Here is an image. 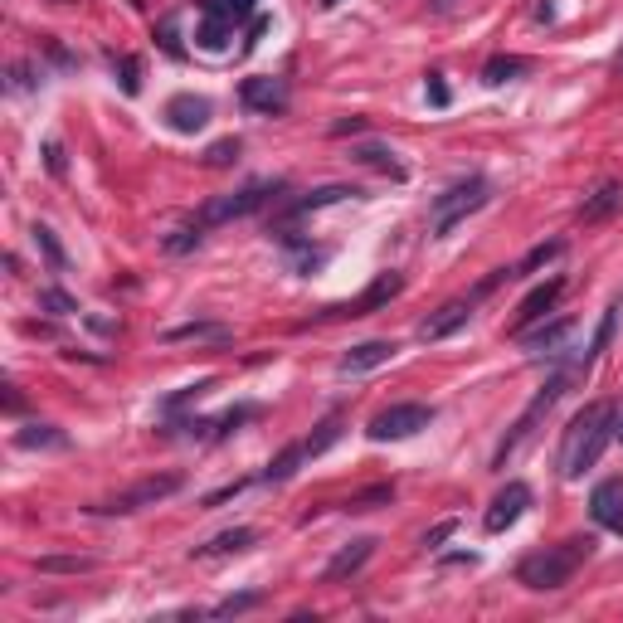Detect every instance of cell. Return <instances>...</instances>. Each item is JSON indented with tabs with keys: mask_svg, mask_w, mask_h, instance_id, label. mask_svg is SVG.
Wrapping results in <instances>:
<instances>
[{
	"mask_svg": "<svg viewBox=\"0 0 623 623\" xmlns=\"http://www.w3.org/2000/svg\"><path fill=\"white\" fill-rule=\"evenodd\" d=\"M619 205H623V185L619 181L599 185V190L585 200V210H580V224H604L614 210H619Z\"/></svg>",
	"mask_w": 623,
	"mask_h": 623,
	"instance_id": "cell-18",
	"label": "cell"
},
{
	"mask_svg": "<svg viewBox=\"0 0 623 623\" xmlns=\"http://www.w3.org/2000/svg\"><path fill=\"white\" fill-rule=\"evenodd\" d=\"M400 356V346L395 341H361V346H351L346 356H341V375H361V370H375L385 366V361H395Z\"/></svg>",
	"mask_w": 623,
	"mask_h": 623,
	"instance_id": "cell-16",
	"label": "cell"
},
{
	"mask_svg": "<svg viewBox=\"0 0 623 623\" xmlns=\"http://www.w3.org/2000/svg\"><path fill=\"white\" fill-rule=\"evenodd\" d=\"M239 98L249 103L254 112H268V117H278V112H288L293 103V93H288V78H273V74H258V78H244V88H239Z\"/></svg>",
	"mask_w": 623,
	"mask_h": 623,
	"instance_id": "cell-9",
	"label": "cell"
},
{
	"mask_svg": "<svg viewBox=\"0 0 623 623\" xmlns=\"http://www.w3.org/2000/svg\"><path fill=\"white\" fill-rule=\"evenodd\" d=\"M453 531H458V521H439V526H434V531L424 536V546H439V541H448Z\"/></svg>",
	"mask_w": 623,
	"mask_h": 623,
	"instance_id": "cell-41",
	"label": "cell"
},
{
	"mask_svg": "<svg viewBox=\"0 0 623 623\" xmlns=\"http://www.w3.org/2000/svg\"><path fill=\"white\" fill-rule=\"evenodd\" d=\"M166 341H229V327H220V322H190V327H171Z\"/></svg>",
	"mask_w": 623,
	"mask_h": 623,
	"instance_id": "cell-25",
	"label": "cell"
},
{
	"mask_svg": "<svg viewBox=\"0 0 623 623\" xmlns=\"http://www.w3.org/2000/svg\"><path fill=\"white\" fill-rule=\"evenodd\" d=\"M98 560H88V555H44L39 560V570L44 575H88Z\"/></svg>",
	"mask_w": 623,
	"mask_h": 623,
	"instance_id": "cell-27",
	"label": "cell"
},
{
	"mask_svg": "<svg viewBox=\"0 0 623 623\" xmlns=\"http://www.w3.org/2000/svg\"><path fill=\"white\" fill-rule=\"evenodd\" d=\"M166 122H171V132H200L205 122H210V103L205 98H195V93H176L171 103H166Z\"/></svg>",
	"mask_w": 623,
	"mask_h": 623,
	"instance_id": "cell-14",
	"label": "cell"
},
{
	"mask_svg": "<svg viewBox=\"0 0 623 623\" xmlns=\"http://www.w3.org/2000/svg\"><path fill=\"white\" fill-rule=\"evenodd\" d=\"M351 195H361V190H351V185H322V190H312V195H302L293 200L283 215L288 220H302V215H317V210H327V205H341V200H351Z\"/></svg>",
	"mask_w": 623,
	"mask_h": 623,
	"instance_id": "cell-17",
	"label": "cell"
},
{
	"mask_svg": "<svg viewBox=\"0 0 623 623\" xmlns=\"http://www.w3.org/2000/svg\"><path fill=\"white\" fill-rule=\"evenodd\" d=\"M302 458H307V443H288V448L268 463V473H263V477H268V482H288V477L297 473V463H302Z\"/></svg>",
	"mask_w": 623,
	"mask_h": 623,
	"instance_id": "cell-24",
	"label": "cell"
},
{
	"mask_svg": "<svg viewBox=\"0 0 623 623\" xmlns=\"http://www.w3.org/2000/svg\"><path fill=\"white\" fill-rule=\"evenodd\" d=\"M560 293H565V278H550V283H541V288H531V293L521 297V307H516L512 336H521V331H531L536 322H546V312H555V302H560Z\"/></svg>",
	"mask_w": 623,
	"mask_h": 623,
	"instance_id": "cell-11",
	"label": "cell"
},
{
	"mask_svg": "<svg viewBox=\"0 0 623 623\" xmlns=\"http://www.w3.org/2000/svg\"><path fill=\"white\" fill-rule=\"evenodd\" d=\"M400 293H404V278H400V273H380V278H375V283H370V288L356 297V302H341V307H331V317H370V312L390 307V302H395Z\"/></svg>",
	"mask_w": 623,
	"mask_h": 623,
	"instance_id": "cell-10",
	"label": "cell"
},
{
	"mask_svg": "<svg viewBox=\"0 0 623 623\" xmlns=\"http://www.w3.org/2000/svg\"><path fill=\"white\" fill-rule=\"evenodd\" d=\"M39 307H54V312H59V317H64V312H78V307H74V297L54 293V288H49V293H39Z\"/></svg>",
	"mask_w": 623,
	"mask_h": 623,
	"instance_id": "cell-38",
	"label": "cell"
},
{
	"mask_svg": "<svg viewBox=\"0 0 623 623\" xmlns=\"http://www.w3.org/2000/svg\"><path fill=\"white\" fill-rule=\"evenodd\" d=\"M429 103H434V108H448V83H443L439 74L429 78Z\"/></svg>",
	"mask_w": 623,
	"mask_h": 623,
	"instance_id": "cell-39",
	"label": "cell"
},
{
	"mask_svg": "<svg viewBox=\"0 0 623 623\" xmlns=\"http://www.w3.org/2000/svg\"><path fill=\"white\" fill-rule=\"evenodd\" d=\"M361 127H366V122H361V117H351V122H336L331 132H336V137H346V132H361Z\"/></svg>",
	"mask_w": 623,
	"mask_h": 623,
	"instance_id": "cell-42",
	"label": "cell"
},
{
	"mask_svg": "<svg viewBox=\"0 0 623 623\" xmlns=\"http://www.w3.org/2000/svg\"><path fill=\"white\" fill-rule=\"evenodd\" d=\"M434 424V409L429 404H390V409H380L375 419H370V439L375 443H395V439H414L419 429H429Z\"/></svg>",
	"mask_w": 623,
	"mask_h": 623,
	"instance_id": "cell-7",
	"label": "cell"
},
{
	"mask_svg": "<svg viewBox=\"0 0 623 623\" xmlns=\"http://www.w3.org/2000/svg\"><path fill=\"white\" fill-rule=\"evenodd\" d=\"M351 156H356V161H366V166H375V171H385V176H395V181H404V166L395 161V151H385V147H375V142H370V147H356Z\"/></svg>",
	"mask_w": 623,
	"mask_h": 623,
	"instance_id": "cell-26",
	"label": "cell"
},
{
	"mask_svg": "<svg viewBox=\"0 0 623 623\" xmlns=\"http://www.w3.org/2000/svg\"><path fill=\"white\" fill-rule=\"evenodd\" d=\"M258 599H263V594H234V599H224V604H215L210 614H215V619H234V614H244V609H254Z\"/></svg>",
	"mask_w": 623,
	"mask_h": 623,
	"instance_id": "cell-34",
	"label": "cell"
},
{
	"mask_svg": "<svg viewBox=\"0 0 623 623\" xmlns=\"http://www.w3.org/2000/svg\"><path fill=\"white\" fill-rule=\"evenodd\" d=\"M570 327H575V322H570V317H560V322H550V327H541V331H521L516 341H521L526 351H550V356H555V351H560V341L570 336Z\"/></svg>",
	"mask_w": 623,
	"mask_h": 623,
	"instance_id": "cell-20",
	"label": "cell"
},
{
	"mask_svg": "<svg viewBox=\"0 0 623 623\" xmlns=\"http://www.w3.org/2000/svg\"><path fill=\"white\" fill-rule=\"evenodd\" d=\"M560 254H565V239H550V244H536L531 254H526L521 263H516L512 273H516V278H521V273H536V268H546V263H555Z\"/></svg>",
	"mask_w": 623,
	"mask_h": 623,
	"instance_id": "cell-28",
	"label": "cell"
},
{
	"mask_svg": "<svg viewBox=\"0 0 623 623\" xmlns=\"http://www.w3.org/2000/svg\"><path fill=\"white\" fill-rule=\"evenodd\" d=\"M473 302H477V293L473 297H458V302H448V307H439V312L419 327V341H443V336H453V331L473 317Z\"/></svg>",
	"mask_w": 623,
	"mask_h": 623,
	"instance_id": "cell-15",
	"label": "cell"
},
{
	"mask_svg": "<svg viewBox=\"0 0 623 623\" xmlns=\"http://www.w3.org/2000/svg\"><path fill=\"white\" fill-rule=\"evenodd\" d=\"M614 64H619V69H623V49H619V59H614Z\"/></svg>",
	"mask_w": 623,
	"mask_h": 623,
	"instance_id": "cell-44",
	"label": "cell"
},
{
	"mask_svg": "<svg viewBox=\"0 0 623 623\" xmlns=\"http://www.w3.org/2000/svg\"><path fill=\"white\" fill-rule=\"evenodd\" d=\"M589 516H594L604 531L623 536V477H604V482L589 492Z\"/></svg>",
	"mask_w": 623,
	"mask_h": 623,
	"instance_id": "cell-12",
	"label": "cell"
},
{
	"mask_svg": "<svg viewBox=\"0 0 623 623\" xmlns=\"http://www.w3.org/2000/svg\"><path fill=\"white\" fill-rule=\"evenodd\" d=\"M117 69H122V93H137V88H142V64H137V59H117Z\"/></svg>",
	"mask_w": 623,
	"mask_h": 623,
	"instance_id": "cell-36",
	"label": "cell"
},
{
	"mask_svg": "<svg viewBox=\"0 0 623 623\" xmlns=\"http://www.w3.org/2000/svg\"><path fill=\"white\" fill-rule=\"evenodd\" d=\"M619 434V409L609 400H594L585 404L575 419H570V429H565V448H560V473L570 477H585V468H594L599 458H604V448L609 439Z\"/></svg>",
	"mask_w": 623,
	"mask_h": 623,
	"instance_id": "cell-1",
	"label": "cell"
},
{
	"mask_svg": "<svg viewBox=\"0 0 623 623\" xmlns=\"http://www.w3.org/2000/svg\"><path fill=\"white\" fill-rule=\"evenodd\" d=\"M30 234H35L39 254L49 258V263H54V268H69V254H64V249H59V239H54V229H49V224H35V229H30Z\"/></svg>",
	"mask_w": 623,
	"mask_h": 623,
	"instance_id": "cell-32",
	"label": "cell"
},
{
	"mask_svg": "<svg viewBox=\"0 0 623 623\" xmlns=\"http://www.w3.org/2000/svg\"><path fill=\"white\" fill-rule=\"evenodd\" d=\"M200 229H205L200 220H195V224H181V229H176V234L166 239V254H190V249H200V239H205Z\"/></svg>",
	"mask_w": 623,
	"mask_h": 623,
	"instance_id": "cell-33",
	"label": "cell"
},
{
	"mask_svg": "<svg viewBox=\"0 0 623 623\" xmlns=\"http://www.w3.org/2000/svg\"><path fill=\"white\" fill-rule=\"evenodd\" d=\"M589 550H594L589 536H570V541H560V546L536 550V555H526V560L516 565V585H526V589H565L570 580H575V570L589 560Z\"/></svg>",
	"mask_w": 623,
	"mask_h": 623,
	"instance_id": "cell-2",
	"label": "cell"
},
{
	"mask_svg": "<svg viewBox=\"0 0 623 623\" xmlns=\"http://www.w3.org/2000/svg\"><path fill=\"white\" fill-rule=\"evenodd\" d=\"M244 487H249V482H229V487H220V492H210V497H205L200 507H205V512H210V507H224V502H234V497H239Z\"/></svg>",
	"mask_w": 623,
	"mask_h": 623,
	"instance_id": "cell-37",
	"label": "cell"
},
{
	"mask_svg": "<svg viewBox=\"0 0 623 623\" xmlns=\"http://www.w3.org/2000/svg\"><path fill=\"white\" fill-rule=\"evenodd\" d=\"M322 5H327V10H336V5H341V0H322Z\"/></svg>",
	"mask_w": 623,
	"mask_h": 623,
	"instance_id": "cell-43",
	"label": "cell"
},
{
	"mask_svg": "<svg viewBox=\"0 0 623 623\" xmlns=\"http://www.w3.org/2000/svg\"><path fill=\"white\" fill-rule=\"evenodd\" d=\"M176 492H181V473L142 477V482H132L127 492H117L108 502H93L88 512L93 516H127V512H142V507H156V502H166V497H176Z\"/></svg>",
	"mask_w": 623,
	"mask_h": 623,
	"instance_id": "cell-4",
	"label": "cell"
},
{
	"mask_svg": "<svg viewBox=\"0 0 623 623\" xmlns=\"http://www.w3.org/2000/svg\"><path fill=\"white\" fill-rule=\"evenodd\" d=\"M258 541L254 526H234V531H220V536H210L205 546H195L200 560H210V555H234V550H249Z\"/></svg>",
	"mask_w": 623,
	"mask_h": 623,
	"instance_id": "cell-19",
	"label": "cell"
},
{
	"mask_svg": "<svg viewBox=\"0 0 623 623\" xmlns=\"http://www.w3.org/2000/svg\"><path fill=\"white\" fill-rule=\"evenodd\" d=\"M258 0H200V15H215V20H229V25H239V20H249L254 15Z\"/></svg>",
	"mask_w": 623,
	"mask_h": 623,
	"instance_id": "cell-23",
	"label": "cell"
},
{
	"mask_svg": "<svg viewBox=\"0 0 623 623\" xmlns=\"http://www.w3.org/2000/svg\"><path fill=\"white\" fill-rule=\"evenodd\" d=\"M526 507H531V487H526V482H507V487L492 497V507H487V516H482V526H487L492 536H502L507 526L521 521Z\"/></svg>",
	"mask_w": 623,
	"mask_h": 623,
	"instance_id": "cell-8",
	"label": "cell"
},
{
	"mask_svg": "<svg viewBox=\"0 0 623 623\" xmlns=\"http://www.w3.org/2000/svg\"><path fill=\"white\" fill-rule=\"evenodd\" d=\"M370 555H375V536H356L351 546L336 550V560H331L327 570H322V580H327V585H341V580L361 575V565H366Z\"/></svg>",
	"mask_w": 623,
	"mask_h": 623,
	"instance_id": "cell-13",
	"label": "cell"
},
{
	"mask_svg": "<svg viewBox=\"0 0 623 623\" xmlns=\"http://www.w3.org/2000/svg\"><path fill=\"white\" fill-rule=\"evenodd\" d=\"M487 200H492V185L482 181V176H468V181L448 185L439 200H434V215H429L434 234H439V239H443V234H453V229L468 220V215H477Z\"/></svg>",
	"mask_w": 623,
	"mask_h": 623,
	"instance_id": "cell-3",
	"label": "cell"
},
{
	"mask_svg": "<svg viewBox=\"0 0 623 623\" xmlns=\"http://www.w3.org/2000/svg\"><path fill=\"white\" fill-rule=\"evenodd\" d=\"M234 35V25L229 20H215V15H200V30H195V44L200 49H210V54H220L224 44Z\"/></svg>",
	"mask_w": 623,
	"mask_h": 623,
	"instance_id": "cell-22",
	"label": "cell"
},
{
	"mask_svg": "<svg viewBox=\"0 0 623 623\" xmlns=\"http://www.w3.org/2000/svg\"><path fill=\"white\" fill-rule=\"evenodd\" d=\"M619 439H623V419H619Z\"/></svg>",
	"mask_w": 623,
	"mask_h": 623,
	"instance_id": "cell-45",
	"label": "cell"
},
{
	"mask_svg": "<svg viewBox=\"0 0 623 623\" xmlns=\"http://www.w3.org/2000/svg\"><path fill=\"white\" fill-rule=\"evenodd\" d=\"M336 439H341V414H327V419L317 424V434H312V439H302V443H307V458L327 453V448H331Z\"/></svg>",
	"mask_w": 623,
	"mask_h": 623,
	"instance_id": "cell-30",
	"label": "cell"
},
{
	"mask_svg": "<svg viewBox=\"0 0 623 623\" xmlns=\"http://www.w3.org/2000/svg\"><path fill=\"white\" fill-rule=\"evenodd\" d=\"M526 74V59H512V54H497V59H487V69H482V78L487 83H507V78Z\"/></svg>",
	"mask_w": 623,
	"mask_h": 623,
	"instance_id": "cell-31",
	"label": "cell"
},
{
	"mask_svg": "<svg viewBox=\"0 0 623 623\" xmlns=\"http://www.w3.org/2000/svg\"><path fill=\"white\" fill-rule=\"evenodd\" d=\"M390 502H395V487H390V482H380V487L356 492V497L346 502V512H375V507H390Z\"/></svg>",
	"mask_w": 623,
	"mask_h": 623,
	"instance_id": "cell-29",
	"label": "cell"
},
{
	"mask_svg": "<svg viewBox=\"0 0 623 623\" xmlns=\"http://www.w3.org/2000/svg\"><path fill=\"white\" fill-rule=\"evenodd\" d=\"M15 443L30 448V453H35V448H69V439H64L54 424H25V429L15 434Z\"/></svg>",
	"mask_w": 623,
	"mask_h": 623,
	"instance_id": "cell-21",
	"label": "cell"
},
{
	"mask_svg": "<svg viewBox=\"0 0 623 623\" xmlns=\"http://www.w3.org/2000/svg\"><path fill=\"white\" fill-rule=\"evenodd\" d=\"M575 375H580L575 366H570V370H560V375H550V380H546V390H541L536 400H531L526 409H521V419L512 424V434H507V439H502V448H497V468H507V458H512L516 448H521V439H526V434H531V429H536V424L546 419V414H550V404H555L560 395H565V385H570Z\"/></svg>",
	"mask_w": 623,
	"mask_h": 623,
	"instance_id": "cell-5",
	"label": "cell"
},
{
	"mask_svg": "<svg viewBox=\"0 0 623 623\" xmlns=\"http://www.w3.org/2000/svg\"><path fill=\"white\" fill-rule=\"evenodd\" d=\"M234 156H239V142L229 137V142H215V147L205 151V166H229Z\"/></svg>",
	"mask_w": 623,
	"mask_h": 623,
	"instance_id": "cell-35",
	"label": "cell"
},
{
	"mask_svg": "<svg viewBox=\"0 0 623 623\" xmlns=\"http://www.w3.org/2000/svg\"><path fill=\"white\" fill-rule=\"evenodd\" d=\"M278 190H283V181H249L244 190H234V195L210 200V205L200 210V224L210 229V224H229V220H239V215H254V210H263Z\"/></svg>",
	"mask_w": 623,
	"mask_h": 623,
	"instance_id": "cell-6",
	"label": "cell"
},
{
	"mask_svg": "<svg viewBox=\"0 0 623 623\" xmlns=\"http://www.w3.org/2000/svg\"><path fill=\"white\" fill-rule=\"evenodd\" d=\"M44 161H49V171H54V176H64V147H59V142H49V147H44Z\"/></svg>",
	"mask_w": 623,
	"mask_h": 623,
	"instance_id": "cell-40",
	"label": "cell"
}]
</instances>
